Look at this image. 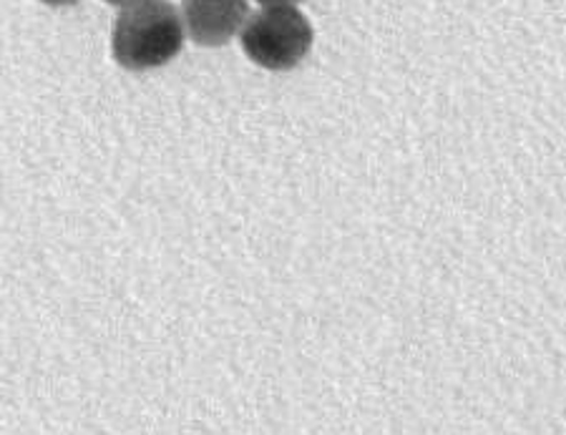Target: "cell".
I'll use <instances>...</instances> for the list:
<instances>
[{
	"instance_id": "1",
	"label": "cell",
	"mask_w": 566,
	"mask_h": 435,
	"mask_svg": "<svg viewBox=\"0 0 566 435\" xmlns=\"http://www.w3.org/2000/svg\"><path fill=\"white\" fill-rule=\"evenodd\" d=\"M185 45V25L169 0H144L124 8L114 23L112 51L126 71L167 66Z\"/></svg>"
},
{
	"instance_id": "2",
	"label": "cell",
	"mask_w": 566,
	"mask_h": 435,
	"mask_svg": "<svg viewBox=\"0 0 566 435\" xmlns=\"http://www.w3.org/2000/svg\"><path fill=\"white\" fill-rule=\"evenodd\" d=\"M313 49V25L292 6H268L242 29V51L268 71H292Z\"/></svg>"
},
{
	"instance_id": "3",
	"label": "cell",
	"mask_w": 566,
	"mask_h": 435,
	"mask_svg": "<svg viewBox=\"0 0 566 435\" xmlns=\"http://www.w3.org/2000/svg\"><path fill=\"white\" fill-rule=\"evenodd\" d=\"M248 0H185L189 39L205 49L230 43L248 21Z\"/></svg>"
},
{
	"instance_id": "4",
	"label": "cell",
	"mask_w": 566,
	"mask_h": 435,
	"mask_svg": "<svg viewBox=\"0 0 566 435\" xmlns=\"http://www.w3.org/2000/svg\"><path fill=\"white\" fill-rule=\"evenodd\" d=\"M264 8L268 6H292V3H300V0H258Z\"/></svg>"
},
{
	"instance_id": "5",
	"label": "cell",
	"mask_w": 566,
	"mask_h": 435,
	"mask_svg": "<svg viewBox=\"0 0 566 435\" xmlns=\"http://www.w3.org/2000/svg\"><path fill=\"white\" fill-rule=\"evenodd\" d=\"M108 6H118V8H129V6H136V3H144V0H106Z\"/></svg>"
},
{
	"instance_id": "6",
	"label": "cell",
	"mask_w": 566,
	"mask_h": 435,
	"mask_svg": "<svg viewBox=\"0 0 566 435\" xmlns=\"http://www.w3.org/2000/svg\"><path fill=\"white\" fill-rule=\"evenodd\" d=\"M41 3H45V6H73V3H78V0H41Z\"/></svg>"
}]
</instances>
